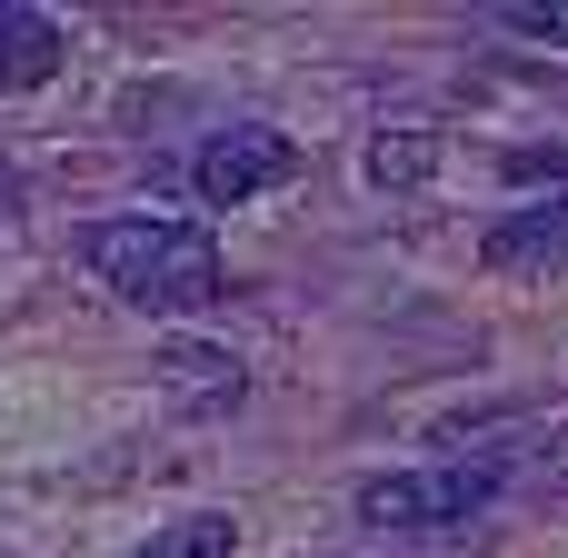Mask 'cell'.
I'll use <instances>...</instances> for the list:
<instances>
[{
    "label": "cell",
    "mask_w": 568,
    "mask_h": 558,
    "mask_svg": "<svg viewBox=\"0 0 568 558\" xmlns=\"http://www.w3.org/2000/svg\"><path fill=\"white\" fill-rule=\"evenodd\" d=\"M290 170H300V140H290V130H220V140L190 160V190H200L210 210H240V200L280 190Z\"/></svg>",
    "instance_id": "obj_3"
},
{
    "label": "cell",
    "mask_w": 568,
    "mask_h": 558,
    "mask_svg": "<svg viewBox=\"0 0 568 558\" xmlns=\"http://www.w3.org/2000/svg\"><path fill=\"white\" fill-rule=\"evenodd\" d=\"M60 20L50 10H30V0H0V90H40V80H60Z\"/></svg>",
    "instance_id": "obj_5"
},
{
    "label": "cell",
    "mask_w": 568,
    "mask_h": 558,
    "mask_svg": "<svg viewBox=\"0 0 568 558\" xmlns=\"http://www.w3.org/2000/svg\"><path fill=\"white\" fill-rule=\"evenodd\" d=\"M479 260H489L499 280H559V270H568V190L499 210L489 240H479Z\"/></svg>",
    "instance_id": "obj_4"
},
{
    "label": "cell",
    "mask_w": 568,
    "mask_h": 558,
    "mask_svg": "<svg viewBox=\"0 0 568 558\" xmlns=\"http://www.w3.org/2000/svg\"><path fill=\"white\" fill-rule=\"evenodd\" d=\"M230 549H240V519H230V509H190V519L150 529L140 558H230Z\"/></svg>",
    "instance_id": "obj_8"
},
{
    "label": "cell",
    "mask_w": 568,
    "mask_h": 558,
    "mask_svg": "<svg viewBox=\"0 0 568 558\" xmlns=\"http://www.w3.org/2000/svg\"><path fill=\"white\" fill-rule=\"evenodd\" d=\"M499 499V469L479 459H429V469H389V479H359V529L379 539H419V529H459Z\"/></svg>",
    "instance_id": "obj_2"
},
{
    "label": "cell",
    "mask_w": 568,
    "mask_h": 558,
    "mask_svg": "<svg viewBox=\"0 0 568 558\" xmlns=\"http://www.w3.org/2000/svg\"><path fill=\"white\" fill-rule=\"evenodd\" d=\"M429 170H439V130L399 120V130H379V140H369V180H379V190H419Z\"/></svg>",
    "instance_id": "obj_7"
},
{
    "label": "cell",
    "mask_w": 568,
    "mask_h": 558,
    "mask_svg": "<svg viewBox=\"0 0 568 558\" xmlns=\"http://www.w3.org/2000/svg\"><path fill=\"white\" fill-rule=\"evenodd\" d=\"M0 220H10V170H0Z\"/></svg>",
    "instance_id": "obj_10"
},
{
    "label": "cell",
    "mask_w": 568,
    "mask_h": 558,
    "mask_svg": "<svg viewBox=\"0 0 568 558\" xmlns=\"http://www.w3.org/2000/svg\"><path fill=\"white\" fill-rule=\"evenodd\" d=\"M80 260L100 270V290H120L130 310H160V319H190V310H220V300H230L220 240H210L200 220H160V210L90 220V230H80Z\"/></svg>",
    "instance_id": "obj_1"
},
{
    "label": "cell",
    "mask_w": 568,
    "mask_h": 558,
    "mask_svg": "<svg viewBox=\"0 0 568 558\" xmlns=\"http://www.w3.org/2000/svg\"><path fill=\"white\" fill-rule=\"evenodd\" d=\"M160 379H170V399H180V409H240V389H250V379H240V359H230V349H210V339H170V349H160Z\"/></svg>",
    "instance_id": "obj_6"
},
{
    "label": "cell",
    "mask_w": 568,
    "mask_h": 558,
    "mask_svg": "<svg viewBox=\"0 0 568 558\" xmlns=\"http://www.w3.org/2000/svg\"><path fill=\"white\" fill-rule=\"evenodd\" d=\"M509 40H568V0H499L489 10Z\"/></svg>",
    "instance_id": "obj_9"
}]
</instances>
